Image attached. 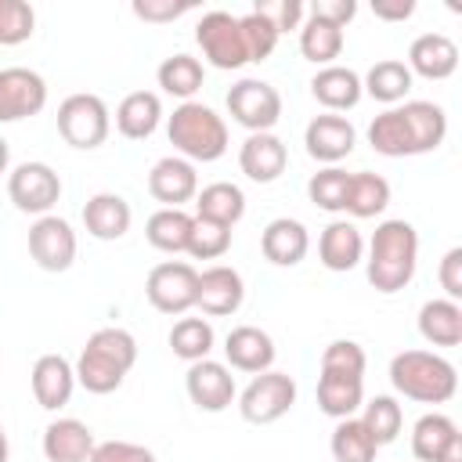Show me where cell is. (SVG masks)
I'll return each instance as SVG.
<instances>
[{
	"instance_id": "cell-35",
	"label": "cell",
	"mask_w": 462,
	"mask_h": 462,
	"mask_svg": "<svg viewBox=\"0 0 462 462\" xmlns=\"http://www.w3.org/2000/svg\"><path fill=\"white\" fill-rule=\"evenodd\" d=\"M300 54L321 69L336 65V58L343 54V29L318 14H307L300 25Z\"/></svg>"
},
{
	"instance_id": "cell-12",
	"label": "cell",
	"mask_w": 462,
	"mask_h": 462,
	"mask_svg": "<svg viewBox=\"0 0 462 462\" xmlns=\"http://www.w3.org/2000/svg\"><path fill=\"white\" fill-rule=\"evenodd\" d=\"M76 231L65 217H36V224L29 227V256L36 260L40 271H51V274H61L76 263Z\"/></svg>"
},
{
	"instance_id": "cell-22",
	"label": "cell",
	"mask_w": 462,
	"mask_h": 462,
	"mask_svg": "<svg viewBox=\"0 0 462 462\" xmlns=\"http://www.w3.org/2000/svg\"><path fill=\"white\" fill-rule=\"evenodd\" d=\"M130 220H134V209H130V202H126L123 195H116V191H97V195H90L87 206H83V227H87V235L97 238V242H116V238H123V235L130 231Z\"/></svg>"
},
{
	"instance_id": "cell-20",
	"label": "cell",
	"mask_w": 462,
	"mask_h": 462,
	"mask_svg": "<svg viewBox=\"0 0 462 462\" xmlns=\"http://www.w3.org/2000/svg\"><path fill=\"white\" fill-rule=\"evenodd\" d=\"M274 339L256 328V325H235L224 339V357H227V368L235 372H249V375H260L274 365Z\"/></svg>"
},
{
	"instance_id": "cell-50",
	"label": "cell",
	"mask_w": 462,
	"mask_h": 462,
	"mask_svg": "<svg viewBox=\"0 0 462 462\" xmlns=\"http://www.w3.org/2000/svg\"><path fill=\"white\" fill-rule=\"evenodd\" d=\"M372 14L383 22H408L415 14V0H372Z\"/></svg>"
},
{
	"instance_id": "cell-51",
	"label": "cell",
	"mask_w": 462,
	"mask_h": 462,
	"mask_svg": "<svg viewBox=\"0 0 462 462\" xmlns=\"http://www.w3.org/2000/svg\"><path fill=\"white\" fill-rule=\"evenodd\" d=\"M437 462H462V433H455V437L448 440V448L440 451Z\"/></svg>"
},
{
	"instance_id": "cell-10",
	"label": "cell",
	"mask_w": 462,
	"mask_h": 462,
	"mask_svg": "<svg viewBox=\"0 0 462 462\" xmlns=\"http://www.w3.org/2000/svg\"><path fill=\"white\" fill-rule=\"evenodd\" d=\"M195 43L202 47V58L213 65V69H242L249 61V51H245V40H242V29H238V18L227 14V11H206L195 25Z\"/></svg>"
},
{
	"instance_id": "cell-28",
	"label": "cell",
	"mask_w": 462,
	"mask_h": 462,
	"mask_svg": "<svg viewBox=\"0 0 462 462\" xmlns=\"http://www.w3.org/2000/svg\"><path fill=\"white\" fill-rule=\"evenodd\" d=\"M365 404V379L361 375H336V372H321L318 375V408L328 419H350L357 415Z\"/></svg>"
},
{
	"instance_id": "cell-16",
	"label": "cell",
	"mask_w": 462,
	"mask_h": 462,
	"mask_svg": "<svg viewBox=\"0 0 462 462\" xmlns=\"http://www.w3.org/2000/svg\"><path fill=\"white\" fill-rule=\"evenodd\" d=\"M245 300V282L235 267L227 263H213L206 271H199V292H195V307L209 318H227L242 307Z\"/></svg>"
},
{
	"instance_id": "cell-26",
	"label": "cell",
	"mask_w": 462,
	"mask_h": 462,
	"mask_svg": "<svg viewBox=\"0 0 462 462\" xmlns=\"http://www.w3.org/2000/svg\"><path fill=\"white\" fill-rule=\"evenodd\" d=\"M94 433L79 419H54L43 430V458L47 462H90Z\"/></svg>"
},
{
	"instance_id": "cell-8",
	"label": "cell",
	"mask_w": 462,
	"mask_h": 462,
	"mask_svg": "<svg viewBox=\"0 0 462 462\" xmlns=\"http://www.w3.org/2000/svg\"><path fill=\"white\" fill-rule=\"evenodd\" d=\"M199 292V271L188 260H162L144 278V296L159 314H188L195 307Z\"/></svg>"
},
{
	"instance_id": "cell-18",
	"label": "cell",
	"mask_w": 462,
	"mask_h": 462,
	"mask_svg": "<svg viewBox=\"0 0 462 462\" xmlns=\"http://www.w3.org/2000/svg\"><path fill=\"white\" fill-rule=\"evenodd\" d=\"M29 386H32V397H36L40 408L58 411V408H65L72 401L76 368L61 354H43V357H36V365L29 372Z\"/></svg>"
},
{
	"instance_id": "cell-32",
	"label": "cell",
	"mask_w": 462,
	"mask_h": 462,
	"mask_svg": "<svg viewBox=\"0 0 462 462\" xmlns=\"http://www.w3.org/2000/svg\"><path fill=\"white\" fill-rule=\"evenodd\" d=\"M155 83L162 87V94L180 97V105H184V101H191V97L202 90V83H206V69H202L199 58H191V54L180 51V54L162 58V65L155 69Z\"/></svg>"
},
{
	"instance_id": "cell-29",
	"label": "cell",
	"mask_w": 462,
	"mask_h": 462,
	"mask_svg": "<svg viewBox=\"0 0 462 462\" xmlns=\"http://www.w3.org/2000/svg\"><path fill=\"white\" fill-rule=\"evenodd\" d=\"M195 217L235 227L245 217V191L231 180H213L195 195Z\"/></svg>"
},
{
	"instance_id": "cell-15",
	"label": "cell",
	"mask_w": 462,
	"mask_h": 462,
	"mask_svg": "<svg viewBox=\"0 0 462 462\" xmlns=\"http://www.w3.org/2000/svg\"><path fill=\"white\" fill-rule=\"evenodd\" d=\"M303 144H307V155L325 162V166H336L343 162L354 144H357V130L346 116H336V112H321L307 123L303 130Z\"/></svg>"
},
{
	"instance_id": "cell-46",
	"label": "cell",
	"mask_w": 462,
	"mask_h": 462,
	"mask_svg": "<svg viewBox=\"0 0 462 462\" xmlns=\"http://www.w3.org/2000/svg\"><path fill=\"white\" fill-rule=\"evenodd\" d=\"M90 462H159L144 444H130V440H101L90 451Z\"/></svg>"
},
{
	"instance_id": "cell-9",
	"label": "cell",
	"mask_w": 462,
	"mask_h": 462,
	"mask_svg": "<svg viewBox=\"0 0 462 462\" xmlns=\"http://www.w3.org/2000/svg\"><path fill=\"white\" fill-rule=\"evenodd\" d=\"M224 101H227V116L249 134H271L274 123L282 119V94L267 79L245 76L227 90Z\"/></svg>"
},
{
	"instance_id": "cell-52",
	"label": "cell",
	"mask_w": 462,
	"mask_h": 462,
	"mask_svg": "<svg viewBox=\"0 0 462 462\" xmlns=\"http://www.w3.org/2000/svg\"><path fill=\"white\" fill-rule=\"evenodd\" d=\"M7 166H11V148H7V141L0 137V173H7Z\"/></svg>"
},
{
	"instance_id": "cell-34",
	"label": "cell",
	"mask_w": 462,
	"mask_h": 462,
	"mask_svg": "<svg viewBox=\"0 0 462 462\" xmlns=\"http://www.w3.org/2000/svg\"><path fill=\"white\" fill-rule=\"evenodd\" d=\"M191 224L195 217L184 209H155L144 224V238L152 249L159 253H188V238H191Z\"/></svg>"
},
{
	"instance_id": "cell-43",
	"label": "cell",
	"mask_w": 462,
	"mask_h": 462,
	"mask_svg": "<svg viewBox=\"0 0 462 462\" xmlns=\"http://www.w3.org/2000/svg\"><path fill=\"white\" fill-rule=\"evenodd\" d=\"M365 368H368L365 346H361V343H354V339H332V343L321 350V372H336V375H361V379H365Z\"/></svg>"
},
{
	"instance_id": "cell-13",
	"label": "cell",
	"mask_w": 462,
	"mask_h": 462,
	"mask_svg": "<svg viewBox=\"0 0 462 462\" xmlns=\"http://www.w3.org/2000/svg\"><path fill=\"white\" fill-rule=\"evenodd\" d=\"M47 105V79L25 65L0 69V123L40 116Z\"/></svg>"
},
{
	"instance_id": "cell-25",
	"label": "cell",
	"mask_w": 462,
	"mask_h": 462,
	"mask_svg": "<svg viewBox=\"0 0 462 462\" xmlns=\"http://www.w3.org/2000/svg\"><path fill=\"white\" fill-rule=\"evenodd\" d=\"M310 94H314L318 105H325V112H336V116L339 112H350L365 97L361 76L354 69H346V65H325V69H318L314 79H310Z\"/></svg>"
},
{
	"instance_id": "cell-39",
	"label": "cell",
	"mask_w": 462,
	"mask_h": 462,
	"mask_svg": "<svg viewBox=\"0 0 462 462\" xmlns=\"http://www.w3.org/2000/svg\"><path fill=\"white\" fill-rule=\"evenodd\" d=\"M213 343H217V336H213V325H209L206 318H180V321H173V328H170V350H173L180 361H188V365L209 357Z\"/></svg>"
},
{
	"instance_id": "cell-19",
	"label": "cell",
	"mask_w": 462,
	"mask_h": 462,
	"mask_svg": "<svg viewBox=\"0 0 462 462\" xmlns=\"http://www.w3.org/2000/svg\"><path fill=\"white\" fill-rule=\"evenodd\" d=\"M238 166L253 184H271L289 166V148L278 134H249L238 148Z\"/></svg>"
},
{
	"instance_id": "cell-44",
	"label": "cell",
	"mask_w": 462,
	"mask_h": 462,
	"mask_svg": "<svg viewBox=\"0 0 462 462\" xmlns=\"http://www.w3.org/2000/svg\"><path fill=\"white\" fill-rule=\"evenodd\" d=\"M238 29H242V40H245V51H249V61H267L271 51L278 47V32L267 18H260L256 11L242 14L238 18Z\"/></svg>"
},
{
	"instance_id": "cell-30",
	"label": "cell",
	"mask_w": 462,
	"mask_h": 462,
	"mask_svg": "<svg viewBox=\"0 0 462 462\" xmlns=\"http://www.w3.org/2000/svg\"><path fill=\"white\" fill-rule=\"evenodd\" d=\"M419 336L430 346H458L462 343V307L455 300H426L419 307Z\"/></svg>"
},
{
	"instance_id": "cell-31",
	"label": "cell",
	"mask_w": 462,
	"mask_h": 462,
	"mask_svg": "<svg viewBox=\"0 0 462 462\" xmlns=\"http://www.w3.org/2000/svg\"><path fill=\"white\" fill-rule=\"evenodd\" d=\"M411 79H415V76L408 72L404 61H397V58H383V61H375V65L365 72L361 90H365L368 97H375L379 105L393 108V105H401V101L408 97Z\"/></svg>"
},
{
	"instance_id": "cell-42",
	"label": "cell",
	"mask_w": 462,
	"mask_h": 462,
	"mask_svg": "<svg viewBox=\"0 0 462 462\" xmlns=\"http://www.w3.org/2000/svg\"><path fill=\"white\" fill-rule=\"evenodd\" d=\"M227 249H231V227L195 217L191 238H188V256L191 260H220Z\"/></svg>"
},
{
	"instance_id": "cell-24",
	"label": "cell",
	"mask_w": 462,
	"mask_h": 462,
	"mask_svg": "<svg viewBox=\"0 0 462 462\" xmlns=\"http://www.w3.org/2000/svg\"><path fill=\"white\" fill-rule=\"evenodd\" d=\"M307 249H310V235H307V227H303L300 220H292V217L271 220V224L263 227V235H260V253H263V260H271L274 267H296V263H303Z\"/></svg>"
},
{
	"instance_id": "cell-33",
	"label": "cell",
	"mask_w": 462,
	"mask_h": 462,
	"mask_svg": "<svg viewBox=\"0 0 462 462\" xmlns=\"http://www.w3.org/2000/svg\"><path fill=\"white\" fill-rule=\"evenodd\" d=\"M390 206V180L372 173V170H357L350 173V188H346V206L343 213H350L354 220H368L379 217Z\"/></svg>"
},
{
	"instance_id": "cell-48",
	"label": "cell",
	"mask_w": 462,
	"mask_h": 462,
	"mask_svg": "<svg viewBox=\"0 0 462 462\" xmlns=\"http://www.w3.org/2000/svg\"><path fill=\"white\" fill-rule=\"evenodd\" d=\"M437 282L444 289V300H462V245H451L444 256H440V267H437Z\"/></svg>"
},
{
	"instance_id": "cell-4",
	"label": "cell",
	"mask_w": 462,
	"mask_h": 462,
	"mask_svg": "<svg viewBox=\"0 0 462 462\" xmlns=\"http://www.w3.org/2000/svg\"><path fill=\"white\" fill-rule=\"evenodd\" d=\"M390 383L401 397L419 404H448L458 390V372L444 354L401 350L390 361Z\"/></svg>"
},
{
	"instance_id": "cell-45",
	"label": "cell",
	"mask_w": 462,
	"mask_h": 462,
	"mask_svg": "<svg viewBox=\"0 0 462 462\" xmlns=\"http://www.w3.org/2000/svg\"><path fill=\"white\" fill-rule=\"evenodd\" d=\"M253 11H256L260 18H267V22L274 25V32H278V36H282V32L300 29V25H303V18H307L303 0H256V4H253Z\"/></svg>"
},
{
	"instance_id": "cell-1",
	"label": "cell",
	"mask_w": 462,
	"mask_h": 462,
	"mask_svg": "<svg viewBox=\"0 0 462 462\" xmlns=\"http://www.w3.org/2000/svg\"><path fill=\"white\" fill-rule=\"evenodd\" d=\"M444 137H448V116L433 101H404L379 112L368 123V144L386 159L437 152Z\"/></svg>"
},
{
	"instance_id": "cell-36",
	"label": "cell",
	"mask_w": 462,
	"mask_h": 462,
	"mask_svg": "<svg viewBox=\"0 0 462 462\" xmlns=\"http://www.w3.org/2000/svg\"><path fill=\"white\" fill-rule=\"evenodd\" d=\"M328 451L336 462H375L379 444L372 440V433L365 430V422L357 415L339 419L332 437H328Z\"/></svg>"
},
{
	"instance_id": "cell-53",
	"label": "cell",
	"mask_w": 462,
	"mask_h": 462,
	"mask_svg": "<svg viewBox=\"0 0 462 462\" xmlns=\"http://www.w3.org/2000/svg\"><path fill=\"white\" fill-rule=\"evenodd\" d=\"M11 458V444H7V433H4V422H0V462Z\"/></svg>"
},
{
	"instance_id": "cell-27",
	"label": "cell",
	"mask_w": 462,
	"mask_h": 462,
	"mask_svg": "<svg viewBox=\"0 0 462 462\" xmlns=\"http://www.w3.org/2000/svg\"><path fill=\"white\" fill-rule=\"evenodd\" d=\"M162 123V101L152 90H134L116 105V130L126 141H144Z\"/></svg>"
},
{
	"instance_id": "cell-14",
	"label": "cell",
	"mask_w": 462,
	"mask_h": 462,
	"mask_svg": "<svg viewBox=\"0 0 462 462\" xmlns=\"http://www.w3.org/2000/svg\"><path fill=\"white\" fill-rule=\"evenodd\" d=\"M184 390H188V397H191V404L199 411H224L238 397V386H235L231 368L220 365V361H213V357H202V361H191L188 365Z\"/></svg>"
},
{
	"instance_id": "cell-38",
	"label": "cell",
	"mask_w": 462,
	"mask_h": 462,
	"mask_svg": "<svg viewBox=\"0 0 462 462\" xmlns=\"http://www.w3.org/2000/svg\"><path fill=\"white\" fill-rule=\"evenodd\" d=\"M455 433H458V426H455L451 415L430 411V415H422V419L411 426V455H415L419 462H437L440 451L448 448V440H451Z\"/></svg>"
},
{
	"instance_id": "cell-7",
	"label": "cell",
	"mask_w": 462,
	"mask_h": 462,
	"mask_svg": "<svg viewBox=\"0 0 462 462\" xmlns=\"http://www.w3.org/2000/svg\"><path fill=\"white\" fill-rule=\"evenodd\" d=\"M296 404V379L289 372H260L249 379V386L238 393V411L253 426H271L282 415H289Z\"/></svg>"
},
{
	"instance_id": "cell-23",
	"label": "cell",
	"mask_w": 462,
	"mask_h": 462,
	"mask_svg": "<svg viewBox=\"0 0 462 462\" xmlns=\"http://www.w3.org/2000/svg\"><path fill=\"white\" fill-rule=\"evenodd\" d=\"M318 260L321 267L346 274L365 260V238L354 220H332L318 238Z\"/></svg>"
},
{
	"instance_id": "cell-2",
	"label": "cell",
	"mask_w": 462,
	"mask_h": 462,
	"mask_svg": "<svg viewBox=\"0 0 462 462\" xmlns=\"http://www.w3.org/2000/svg\"><path fill=\"white\" fill-rule=\"evenodd\" d=\"M415 267H419V231L408 220H383L372 231L365 256L368 285L383 296H393L415 278Z\"/></svg>"
},
{
	"instance_id": "cell-21",
	"label": "cell",
	"mask_w": 462,
	"mask_h": 462,
	"mask_svg": "<svg viewBox=\"0 0 462 462\" xmlns=\"http://www.w3.org/2000/svg\"><path fill=\"white\" fill-rule=\"evenodd\" d=\"M408 72L422 79H448L458 69V47L444 32H422L408 47Z\"/></svg>"
},
{
	"instance_id": "cell-47",
	"label": "cell",
	"mask_w": 462,
	"mask_h": 462,
	"mask_svg": "<svg viewBox=\"0 0 462 462\" xmlns=\"http://www.w3.org/2000/svg\"><path fill=\"white\" fill-rule=\"evenodd\" d=\"M191 7H195V4H188V0H180V4H173V0H134V4H130V11H134L141 22H152V25L173 22V18L188 14Z\"/></svg>"
},
{
	"instance_id": "cell-40",
	"label": "cell",
	"mask_w": 462,
	"mask_h": 462,
	"mask_svg": "<svg viewBox=\"0 0 462 462\" xmlns=\"http://www.w3.org/2000/svg\"><path fill=\"white\" fill-rule=\"evenodd\" d=\"M346 188H350V173L339 166H325L307 180V199L325 209V213H343L346 206Z\"/></svg>"
},
{
	"instance_id": "cell-37",
	"label": "cell",
	"mask_w": 462,
	"mask_h": 462,
	"mask_svg": "<svg viewBox=\"0 0 462 462\" xmlns=\"http://www.w3.org/2000/svg\"><path fill=\"white\" fill-rule=\"evenodd\" d=\"M357 419L365 422V430L372 433V440H375L379 448L393 444V440L401 437V426H404V411H401L397 397H390V393L368 397V401L361 404V415H357Z\"/></svg>"
},
{
	"instance_id": "cell-3",
	"label": "cell",
	"mask_w": 462,
	"mask_h": 462,
	"mask_svg": "<svg viewBox=\"0 0 462 462\" xmlns=\"http://www.w3.org/2000/svg\"><path fill=\"white\" fill-rule=\"evenodd\" d=\"M137 365V339L126 332V328H97L79 357H76V383L87 390V393H112L123 386L126 372Z\"/></svg>"
},
{
	"instance_id": "cell-6",
	"label": "cell",
	"mask_w": 462,
	"mask_h": 462,
	"mask_svg": "<svg viewBox=\"0 0 462 462\" xmlns=\"http://www.w3.org/2000/svg\"><path fill=\"white\" fill-rule=\"evenodd\" d=\"M58 134L79 152L101 148L112 134V112L97 94H69L58 105Z\"/></svg>"
},
{
	"instance_id": "cell-11",
	"label": "cell",
	"mask_w": 462,
	"mask_h": 462,
	"mask_svg": "<svg viewBox=\"0 0 462 462\" xmlns=\"http://www.w3.org/2000/svg\"><path fill=\"white\" fill-rule=\"evenodd\" d=\"M7 199L22 213L47 217L61 199V177L47 162H18L7 173Z\"/></svg>"
},
{
	"instance_id": "cell-41",
	"label": "cell",
	"mask_w": 462,
	"mask_h": 462,
	"mask_svg": "<svg viewBox=\"0 0 462 462\" xmlns=\"http://www.w3.org/2000/svg\"><path fill=\"white\" fill-rule=\"evenodd\" d=\"M36 32V11L25 0H0V47H18Z\"/></svg>"
},
{
	"instance_id": "cell-5",
	"label": "cell",
	"mask_w": 462,
	"mask_h": 462,
	"mask_svg": "<svg viewBox=\"0 0 462 462\" xmlns=\"http://www.w3.org/2000/svg\"><path fill=\"white\" fill-rule=\"evenodd\" d=\"M166 137H170L173 152L188 162H217L231 144L224 116H217L202 101L177 105L173 116L166 119Z\"/></svg>"
},
{
	"instance_id": "cell-49",
	"label": "cell",
	"mask_w": 462,
	"mask_h": 462,
	"mask_svg": "<svg viewBox=\"0 0 462 462\" xmlns=\"http://www.w3.org/2000/svg\"><path fill=\"white\" fill-rule=\"evenodd\" d=\"M307 14H318V18H325V22L339 25V29H346L350 18L357 14V4H354V0H314V4L307 7Z\"/></svg>"
},
{
	"instance_id": "cell-17",
	"label": "cell",
	"mask_w": 462,
	"mask_h": 462,
	"mask_svg": "<svg viewBox=\"0 0 462 462\" xmlns=\"http://www.w3.org/2000/svg\"><path fill=\"white\" fill-rule=\"evenodd\" d=\"M148 191L155 202H162L166 209H180L184 202H191L199 195V173L195 162L180 159V155H166L152 166L148 173Z\"/></svg>"
}]
</instances>
